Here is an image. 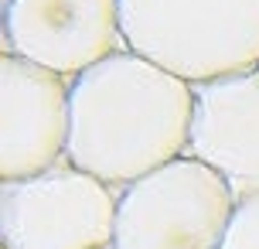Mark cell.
Masks as SVG:
<instances>
[{
	"instance_id": "1",
	"label": "cell",
	"mask_w": 259,
	"mask_h": 249,
	"mask_svg": "<svg viewBox=\"0 0 259 249\" xmlns=\"http://www.w3.org/2000/svg\"><path fill=\"white\" fill-rule=\"evenodd\" d=\"M191 119V82L123 48L72 79L65 157L119 191L184 157Z\"/></svg>"
},
{
	"instance_id": "2",
	"label": "cell",
	"mask_w": 259,
	"mask_h": 249,
	"mask_svg": "<svg viewBox=\"0 0 259 249\" xmlns=\"http://www.w3.org/2000/svg\"><path fill=\"white\" fill-rule=\"evenodd\" d=\"M130 52L184 82L259 65V0H119Z\"/></svg>"
},
{
	"instance_id": "3",
	"label": "cell",
	"mask_w": 259,
	"mask_h": 249,
	"mask_svg": "<svg viewBox=\"0 0 259 249\" xmlns=\"http://www.w3.org/2000/svg\"><path fill=\"white\" fill-rule=\"evenodd\" d=\"M235 205L232 184L184 154L119 188L113 249H222Z\"/></svg>"
},
{
	"instance_id": "4",
	"label": "cell",
	"mask_w": 259,
	"mask_h": 249,
	"mask_svg": "<svg viewBox=\"0 0 259 249\" xmlns=\"http://www.w3.org/2000/svg\"><path fill=\"white\" fill-rule=\"evenodd\" d=\"M119 191L62 164L0 181V249H113Z\"/></svg>"
},
{
	"instance_id": "5",
	"label": "cell",
	"mask_w": 259,
	"mask_h": 249,
	"mask_svg": "<svg viewBox=\"0 0 259 249\" xmlns=\"http://www.w3.org/2000/svg\"><path fill=\"white\" fill-rule=\"evenodd\" d=\"M72 79L0 55V181L34 178L68 154Z\"/></svg>"
},
{
	"instance_id": "6",
	"label": "cell",
	"mask_w": 259,
	"mask_h": 249,
	"mask_svg": "<svg viewBox=\"0 0 259 249\" xmlns=\"http://www.w3.org/2000/svg\"><path fill=\"white\" fill-rule=\"evenodd\" d=\"M123 48L119 0H4V55L75 79Z\"/></svg>"
},
{
	"instance_id": "7",
	"label": "cell",
	"mask_w": 259,
	"mask_h": 249,
	"mask_svg": "<svg viewBox=\"0 0 259 249\" xmlns=\"http://www.w3.org/2000/svg\"><path fill=\"white\" fill-rule=\"evenodd\" d=\"M188 154L219 171L239 198L259 191V65L194 82Z\"/></svg>"
},
{
	"instance_id": "8",
	"label": "cell",
	"mask_w": 259,
	"mask_h": 249,
	"mask_svg": "<svg viewBox=\"0 0 259 249\" xmlns=\"http://www.w3.org/2000/svg\"><path fill=\"white\" fill-rule=\"evenodd\" d=\"M222 249H259V191L239 198Z\"/></svg>"
}]
</instances>
